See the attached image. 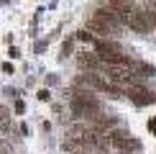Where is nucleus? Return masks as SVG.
<instances>
[{
  "mask_svg": "<svg viewBox=\"0 0 156 154\" xmlns=\"http://www.w3.org/2000/svg\"><path fill=\"white\" fill-rule=\"evenodd\" d=\"M72 113L74 116H82V118H100V105H97V100L92 95L87 93H77L72 95Z\"/></svg>",
  "mask_w": 156,
  "mask_h": 154,
  "instance_id": "f257e3e1",
  "label": "nucleus"
},
{
  "mask_svg": "<svg viewBox=\"0 0 156 154\" xmlns=\"http://www.w3.org/2000/svg\"><path fill=\"white\" fill-rule=\"evenodd\" d=\"M95 54L100 57L105 64H118V62H126L123 57V49L113 41H95Z\"/></svg>",
  "mask_w": 156,
  "mask_h": 154,
  "instance_id": "f03ea898",
  "label": "nucleus"
},
{
  "mask_svg": "<svg viewBox=\"0 0 156 154\" xmlns=\"http://www.w3.org/2000/svg\"><path fill=\"white\" fill-rule=\"evenodd\" d=\"M123 23H126L128 28L138 31V34H148V31H151V18H148V10H138V8H133L126 18H123Z\"/></svg>",
  "mask_w": 156,
  "mask_h": 154,
  "instance_id": "7ed1b4c3",
  "label": "nucleus"
},
{
  "mask_svg": "<svg viewBox=\"0 0 156 154\" xmlns=\"http://www.w3.org/2000/svg\"><path fill=\"white\" fill-rule=\"evenodd\" d=\"M128 98H131L136 105H148V103L156 100V95L151 93V90L141 87V85H131V87H128Z\"/></svg>",
  "mask_w": 156,
  "mask_h": 154,
  "instance_id": "20e7f679",
  "label": "nucleus"
},
{
  "mask_svg": "<svg viewBox=\"0 0 156 154\" xmlns=\"http://www.w3.org/2000/svg\"><path fill=\"white\" fill-rule=\"evenodd\" d=\"M113 141L115 146H118L120 152H136V149H141V144H138V139H133V136H126V134H113Z\"/></svg>",
  "mask_w": 156,
  "mask_h": 154,
  "instance_id": "39448f33",
  "label": "nucleus"
},
{
  "mask_svg": "<svg viewBox=\"0 0 156 154\" xmlns=\"http://www.w3.org/2000/svg\"><path fill=\"white\" fill-rule=\"evenodd\" d=\"M87 31H90L92 36H113V34H115V28H113V26H108L105 21H100V18H95V16L90 18Z\"/></svg>",
  "mask_w": 156,
  "mask_h": 154,
  "instance_id": "423d86ee",
  "label": "nucleus"
},
{
  "mask_svg": "<svg viewBox=\"0 0 156 154\" xmlns=\"http://www.w3.org/2000/svg\"><path fill=\"white\" fill-rule=\"evenodd\" d=\"M97 59H100V57L95 54V51H80V54H77V64H80L82 69H97Z\"/></svg>",
  "mask_w": 156,
  "mask_h": 154,
  "instance_id": "0eeeda50",
  "label": "nucleus"
},
{
  "mask_svg": "<svg viewBox=\"0 0 156 154\" xmlns=\"http://www.w3.org/2000/svg\"><path fill=\"white\" fill-rule=\"evenodd\" d=\"M95 18L105 21L108 26H113V28H118V23H120V16H118L115 10H110V8H97V10H95Z\"/></svg>",
  "mask_w": 156,
  "mask_h": 154,
  "instance_id": "6e6552de",
  "label": "nucleus"
},
{
  "mask_svg": "<svg viewBox=\"0 0 156 154\" xmlns=\"http://www.w3.org/2000/svg\"><path fill=\"white\" fill-rule=\"evenodd\" d=\"M110 5H113V10L120 16V21L133 10V0H110Z\"/></svg>",
  "mask_w": 156,
  "mask_h": 154,
  "instance_id": "1a4fd4ad",
  "label": "nucleus"
},
{
  "mask_svg": "<svg viewBox=\"0 0 156 154\" xmlns=\"http://www.w3.org/2000/svg\"><path fill=\"white\" fill-rule=\"evenodd\" d=\"M156 72V69L151 67V64H144V62H136L133 64V75H141V77H151Z\"/></svg>",
  "mask_w": 156,
  "mask_h": 154,
  "instance_id": "9d476101",
  "label": "nucleus"
},
{
  "mask_svg": "<svg viewBox=\"0 0 156 154\" xmlns=\"http://www.w3.org/2000/svg\"><path fill=\"white\" fill-rule=\"evenodd\" d=\"M8 126H10V111L0 105V131H8Z\"/></svg>",
  "mask_w": 156,
  "mask_h": 154,
  "instance_id": "9b49d317",
  "label": "nucleus"
},
{
  "mask_svg": "<svg viewBox=\"0 0 156 154\" xmlns=\"http://www.w3.org/2000/svg\"><path fill=\"white\" fill-rule=\"evenodd\" d=\"M0 154H16V152H13V146L8 141H0Z\"/></svg>",
  "mask_w": 156,
  "mask_h": 154,
  "instance_id": "f8f14e48",
  "label": "nucleus"
},
{
  "mask_svg": "<svg viewBox=\"0 0 156 154\" xmlns=\"http://www.w3.org/2000/svg\"><path fill=\"white\" fill-rule=\"evenodd\" d=\"M148 131H151V134H156V118H151V121H148Z\"/></svg>",
  "mask_w": 156,
  "mask_h": 154,
  "instance_id": "ddd939ff",
  "label": "nucleus"
}]
</instances>
